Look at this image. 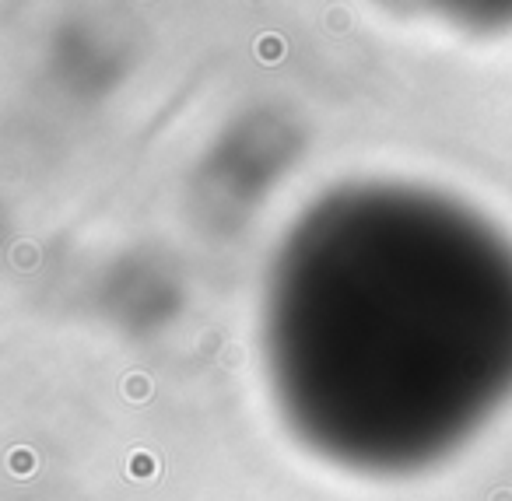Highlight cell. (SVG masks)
Wrapping results in <instances>:
<instances>
[{
    "label": "cell",
    "instance_id": "obj_1",
    "mask_svg": "<svg viewBox=\"0 0 512 501\" xmlns=\"http://www.w3.org/2000/svg\"><path fill=\"white\" fill-rule=\"evenodd\" d=\"M123 470H127L130 480H155L158 473H162V459H158L151 449H134L127 456V466H123Z\"/></svg>",
    "mask_w": 512,
    "mask_h": 501
},
{
    "label": "cell",
    "instance_id": "obj_2",
    "mask_svg": "<svg viewBox=\"0 0 512 501\" xmlns=\"http://www.w3.org/2000/svg\"><path fill=\"white\" fill-rule=\"evenodd\" d=\"M253 53H256V60H260V64L274 67V64H281V60L288 57V43H285V36H278V32H264V36H256Z\"/></svg>",
    "mask_w": 512,
    "mask_h": 501
},
{
    "label": "cell",
    "instance_id": "obj_3",
    "mask_svg": "<svg viewBox=\"0 0 512 501\" xmlns=\"http://www.w3.org/2000/svg\"><path fill=\"white\" fill-rule=\"evenodd\" d=\"M8 473L11 477H32V473L39 470V456L29 449V445H15V449L8 452Z\"/></svg>",
    "mask_w": 512,
    "mask_h": 501
},
{
    "label": "cell",
    "instance_id": "obj_4",
    "mask_svg": "<svg viewBox=\"0 0 512 501\" xmlns=\"http://www.w3.org/2000/svg\"><path fill=\"white\" fill-rule=\"evenodd\" d=\"M151 393H155V382H151V375L130 372L127 379H123V400H127V403H148Z\"/></svg>",
    "mask_w": 512,
    "mask_h": 501
},
{
    "label": "cell",
    "instance_id": "obj_5",
    "mask_svg": "<svg viewBox=\"0 0 512 501\" xmlns=\"http://www.w3.org/2000/svg\"><path fill=\"white\" fill-rule=\"evenodd\" d=\"M11 263H15L18 270H32L39 263V249L32 246V242H18L15 253H11Z\"/></svg>",
    "mask_w": 512,
    "mask_h": 501
},
{
    "label": "cell",
    "instance_id": "obj_6",
    "mask_svg": "<svg viewBox=\"0 0 512 501\" xmlns=\"http://www.w3.org/2000/svg\"><path fill=\"white\" fill-rule=\"evenodd\" d=\"M242 361H246V351H242L239 344H221L218 347V365L221 368H242Z\"/></svg>",
    "mask_w": 512,
    "mask_h": 501
},
{
    "label": "cell",
    "instance_id": "obj_7",
    "mask_svg": "<svg viewBox=\"0 0 512 501\" xmlns=\"http://www.w3.org/2000/svg\"><path fill=\"white\" fill-rule=\"evenodd\" d=\"M330 29H348V15H330Z\"/></svg>",
    "mask_w": 512,
    "mask_h": 501
},
{
    "label": "cell",
    "instance_id": "obj_8",
    "mask_svg": "<svg viewBox=\"0 0 512 501\" xmlns=\"http://www.w3.org/2000/svg\"><path fill=\"white\" fill-rule=\"evenodd\" d=\"M491 501H512V491L509 487H498V491L491 494Z\"/></svg>",
    "mask_w": 512,
    "mask_h": 501
}]
</instances>
